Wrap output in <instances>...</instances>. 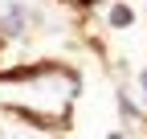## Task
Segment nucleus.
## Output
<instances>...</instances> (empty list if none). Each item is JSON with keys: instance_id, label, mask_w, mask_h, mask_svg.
I'll return each mask as SVG.
<instances>
[{"instance_id": "f257e3e1", "label": "nucleus", "mask_w": 147, "mask_h": 139, "mask_svg": "<svg viewBox=\"0 0 147 139\" xmlns=\"http://www.w3.org/2000/svg\"><path fill=\"white\" fill-rule=\"evenodd\" d=\"M131 21H135V12L127 8V4H115V12H110V25H115V29H127Z\"/></svg>"}, {"instance_id": "f03ea898", "label": "nucleus", "mask_w": 147, "mask_h": 139, "mask_svg": "<svg viewBox=\"0 0 147 139\" xmlns=\"http://www.w3.org/2000/svg\"><path fill=\"white\" fill-rule=\"evenodd\" d=\"M143 94H147V70H143Z\"/></svg>"}, {"instance_id": "7ed1b4c3", "label": "nucleus", "mask_w": 147, "mask_h": 139, "mask_svg": "<svg viewBox=\"0 0 147 139\" xmlns=\"http://www.w3.org/2000/svg\"><path fill=\"white\" fill-rule=\"evenodd\" d=\"M82 4H94V0H82Z\"/></svg>"}]
</instances>
